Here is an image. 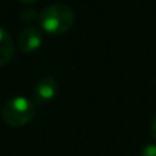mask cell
<instances>
[{
  "mask_svg": "<svg viewBox=\"0 0 156 156\" xmlns=\"http://www.w3.org/2000/svg\"><path fill=\"white\" fill-rule=\"evenodd\" d=\"M58 90V81L52 76H45L37 81L33 89V101L34 104L47 103L51 99H54Z\"/></svg>",
  "mask_w": 156,
  "mask_h": 156,
  "instance_id": "3957f363",
  "label": "cell"
},
{
  "mask_svg": "<svg viewBox=\"0 0 156 156\" xmlns=\"http://www.w3.org/2000/svg\"><path fill=\"white\" fill-rule=\"evenodd\" d=\"M151 134H152V137L156 140V115L152 118V121H151Z\"/></svg>",
  "mask_w": 156,
  "mask_h": 156,
  "instance_id": "ba28073f",
  "label": "cell"
},
{
  "mask_svg": "<svg viewBox=\"0 0 156 156\" xmlns=\"http://www.w3.org/2000/svg\"><path fill=\"white\" fill-rule=\"evenodd\" d=\"M18 47L22 52H33L41 45V33L37 27L34 26H27L21 30L16 38Z\"/></svg>",
  "mask_w": 156,
  "mask_h": 156,
  "instance_id": "277c9868",
  "label": "cell"
},
{
  "mask_svg": "<svg viewBox=\"0 0 156 156\" xmlns=\"http://www.w3.org/2000/svg\"><path fill=\"white\" fill-rule=\"evenodd\" d=\"M14 55V41L10 33L0 26V66L10 62Z\"/></svg>",
  "mask_w": 156,
  "mask_h": 156,
  "instance_id": "5b68a950",
  "label": "cell"
},
{
  "mask_svg": "<svg viewBox=\"0 0 156 156\" xmlns=\"http://www.w3.org/2000/svg\"><path fill=\"white\" fill-rule=\"evenodd\" d=\"M19 18H21V21L25 22V23H30V22H34L36 19H38V15L33 8H25V10L21 11Z\"/></svg>",
  "mask_w": 156,
  "mask_h": 156,
  "instance_id": "8992f818",
  "label": "cell"
},
{
  "mask_svg": "<svg viewBox=\"0 0 156 156\" xmlns=\"http://www.w3.org/2000/svg\"><path fill=\"white\" fill-rule=\"evenodd\" d=\"M22 2H25V3H34V2H37V0H22Z\"/></svg>",
  "mask_w": 156,
  "mask_h": 156,
  "instance_id": "9c48e42d",
  "label": "cell"
},
{
  "mask_svg": "<svg viewBox=\"0 0 156 156\" xmlns=\"http://www.w3.org/2000/svg\"><path fill=\"white\" fill-rule=\"evenodd\" d=\"M36 112V104L33 100L25 96H14L4 103L2 108V116L10 126L21 127L32 121Z\"/></svg>",
  "mask_w": 156,
  "mask_h": 156,
  "instance_id": "7a4b0ae2",
  "label": "cell"
},
{
  "mask_svg": "<svg viewBox=\"0 0 156 156\" xmlns=\"http://www.w3.org/2000/svg\"><path fill=\"white\" fill-rule=\"evenodd\" d=\"M38 22L49 34H62L73 26L74 11L66 3H52L40 12Z\"/></svg>",
  "mask_w": 156,
  "mask_h": 156,
  "instance_id": "6da1fadb",
  "label": "cell"
},
{
  "mask_svg": "<svg viewBox=\"0 0 156 156\" xmlns=\"http://www.w3.org/2000/svg\"><path fill=\"white\" fill-rule=\"evenodd\" d=\"M141 156H156V144H147L141 149Z\"/></svg>",
  "mask_w": 156,
  "mask_h": 156,
  "instance_id": "52a82bcc",
  "label": "cell"
}]
</instances>
